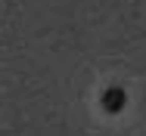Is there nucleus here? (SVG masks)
Listing matches in <instances>:
<instances>
[{"label":"nucleus","mask_w":146,"mask_h":136,"mask_svg":"<svg viewBox=\"0 0 146 136\" xmlns=\"http://www.w3.org/2000/svg\"><path fill=\"white\" fill-rule=\"evenodd\" d=\"M124 102H127V96H124V90H121V87L106 90V96H103V108L109 111V114H118V111L124 108Z\"/></svg>","instance_id":"1"}]
</instances>
